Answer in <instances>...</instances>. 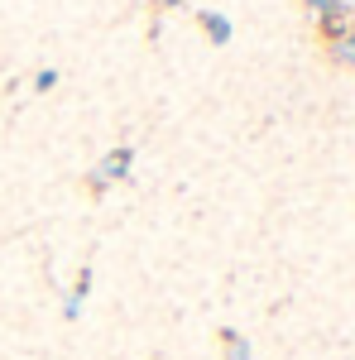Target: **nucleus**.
<instances>
[{"label":"nucleus","mask_w":355,"mask_h":360,"mask_svg":"<svg viewBox=\"0 0 355 360\" xmlns=\"http://www.w3.org/2000/svg\"><path fill=\"white\" fill-rule=\"evenodd\" d=\"M130 164H135V149L130 144H120V149H110L101 164L86 173V188H91V197H101L110 188V183H120V178H130Z\"/></svg>","instance_id":"obj_1"},{"label":"nucleus","mask_w":355,"mask_h":360,"mask_svg":"<svg viewBox=\"0 0 355 360\" xmlns=\"http://www.w3.org/2000/svg\"><path fill=\"white\" fill-rule=\"evenodd\" d=\"M307 15H312V25L322 29V39H341V34H351V5L346 0H307Z\"/></svg>","instance_id":"obj_2"},{"label":"nucleus","mask_w":355,"mask_h":360,"mask_svg":"<svg viewBox=\"0 0 355 360\" xmlns=\"http://www.w3.org/2000/svg\"><path fill=\"white\" fill-rule=\"evenodd\" d=\"M197 25H202V34H207L217 49H226V44H231V20H226L221 10H197Z\"/></svg>","instance_id":"obj_3"},{"label":"nucleus","mask_w":355,"mask_h":360,"mask_svg":"<svg viewBox=\"0 0 355 360\" xmlns=\"http://www.w3.org/2000/svg\"><path fill=\"white\" fill-rule=\"evenodd\" d=\"M327 58H331V63H341V68H355V34L331 39V44H327Z\"/></svg>","instance_id":"obj_4"},{"label":"nucleus","mask_w":355,"mask_h":360,"mask_svg":"<svg viewBox=\"0 0 355 360\" xmlns=\"http://www.w3.org/2000/svg\"><path fill=\"white\" fill-rule=\"evenodd\" d=\"M221 341H226V360H250V341L240 332H231V327H226Z\"/></svg>","instance_id":"obj_5"},{"label":"nucleus","mask_w":355,"mask_h":360,"mask_svg":"<svg viewBox=\"0 0 355 360\" xmlns=\"http://www.w3.org/2000/svg\"><path fill=\"white\" fill-rule=\"evenodd\" d=\"M34 86H39V91H53V86H58V68H44V72H34Z\"/></svg>","instance_id":"obj_6"},{"label":"nucleus","mask_w":355,"mask_h":360,"mask_svg":"<svg viewBox=\"0 0 355 360\" xmlns=\"http://www.w3.org/2000/svg\"><path fill=\"white\" fill-rule=\"evenodd\" d=\"M154 5H159V10H178L183 0H154Z\"/></svg>","instance_id":"obj_7"},{"label":"nucleus","mask_w":355,"mask_h":360,"mask_svg":"<svg viewBox=\"0 0 355 360\" xmlns=\"http://www.w3.org/2000/svg\"><path fill=\"white\" fill-rule=\"evenodd\" d=\"M351 34H355V20H351Z\"/></svg>","instance_id":"obj_8"}]
</instances>
